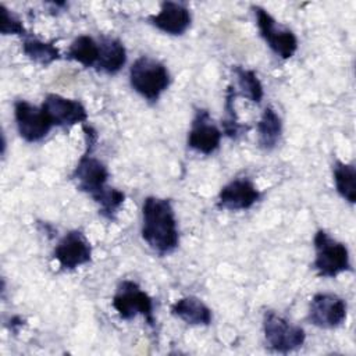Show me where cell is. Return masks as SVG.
Returning <instances> with one entry per match:
<instances>
[{"mask_svg":"<svg viewBox=\"0 0 356 356\" xmlns=\"http://www.w3.org/2000/svg\"><path fill=\"white\" fill-rule=\"evenodd\" d=\"M143 241L160 256L172 253L179 243L177 218L168 199L147 196L142 204Z\"/></svg>","mask_w":356,"mask_h":356,"instance_id":"6da1fadb","label":"cell"},{"mask_svg":"<svg viewBox=\"0 0 356 356\" xmlns=\"http://www.w3.org/2000/svg\"><path fill=\"white\" fill-rule=\"evenodd\" d=\"M82 129L85 136V152L74 168L71 179L76 182L79 191L88 193L97 204H100L113 189L111 186H107L108 170L99 159L92 156V150L97 140V132L88 124H83Z\"/></svg>","mask_w":356,"mask_h":356,"instance_id":"7a4b0ae2","label":"cell"},{"mask_svg":"<svg viewBox=\"0 0 356 356\" xmlns=\"http://www.w3.org/2000/svg\"><path fill=\"white\" fill-rule=\"evenodd\" d=\"M170 82L171 76L167 67L149 56L136 58L129 68L132 89L149 102H156L170 86Z\"/></svg>","mask_w":356,"mask_h":356,"instance_id":"3957f363","label":"cell"},{"mask_svg":"<svg viewBox=\"0 0 356 356\" xmlns=\"http://www.w3.org/2000/svg\"><path fill=\"white\" fill-rule=\"evenodd\" d=\"M316 257L313 268L321 277H337L338 274L350 270L348 248L331 238L324 229H318L313 239Z\"/></svg>","mask_w":356,"mask_h":356,"instance_id":"277c9868","label":"cell"},{"mask_svg":"<svg viewBox=\"0 0 356 356\" xmlns=\"http://www.w3.org/2000/svg\"><path fill=\"white\" fill-rule=\"evenodd\" d=\"M263 334L267 346L280 353L300 348L306 339L302 327L289 323L274 310H267L263 316Z\"/></svg>","mask_w":356,"mask_h":356,"instance_id":"5b68a950","label":"cell"},{"mask_svg":"<svg viewBox=\"0 0 356 356\" xmlns=\"http://www.w3.org/2000/svg\"><path fill=\"white\" fill-rule=\"evenodd\" d=\"M114 310L122 320H131L136 316H143L149 325L154 324L153 300L134 281H122L111 300Z\"/></svg>","mask_w":356,"mask_h":356,"instance_id":"8992f818","label":"cell"},{"mask_svg":"<svg viewBox=\"0 0 356 356\" xmlns=\"http://www.w3.org/2000/svg\"><path fill=\"white\" fill-rule=\"evenodd\" d=\"M257 26L261 38L266 40L268 47L281 58H289L298 49V39L295 33L281 25L261 7L253 6Z\"/></svg>","mask_w":356,"mask_h":356,"instance_id":"52a82bcc","label":"cell"},{"mask_svg":"<svg viewBox=\"0 0 356 356\" xmlns=\"http://www.w3.org/2000/svg\"><path fill=\"white\" fill-rule=\"evenodd\" d=\"M15 124L19 136L26 142H39L47 136L54 127L46 111L26 100H17L14 104Z\"/></svg>","mask_w":356,"mask_h":356,"instance_id":"ba28073f","label":"cell"},{"mask_svg":"<svg viewBox=\"0 0 356 356\" xmlns=\"http://www.w3.org/2000/svg\"><path fill=\"white\" fill-rule=\"evenodd\" d=\"M307 320L318 328H337L346 320V303L335 293H316L309 306Z\"/></svg>","mask_w":356,"mask_h":356,"instance_id":"9c48e42d","label":"cell"},{"mask_svg":"<svg viewBox=\"0 0 356 356\" xmlns=\"http://www.w3.org/2000/svg\"><path fill=\"white\" fill-rule=\"evenodd\" d=\"M53 257L64 270H74L92 260V246L82 231L67 232L56 245Z\"/></svg>","mask_w":356,"mask_h":356,"instance_id":"30bf717a","label":"cell"},{"mask_svg":"<svg viewBox=\"0 0 356 356\" xmlns=\"http://www.w3.org/2000/svg\"><path fill=\"white\" fill-rule=\"evenodd\" d=\"M42 108L56 127H72L75 124H83L88 120L86 108L79 100L57 93L46 95Z\"/></svg>","mask_w":356,"mask_h":356,"instance_id":"8fae6325","label":"cell"},{"mask_svg":"<svg viewBox=\"0 0 356 356\" xmlns=\"http://www.w3.org/2000/svg\"><path fill=\"white\" fill-rule=\"evenodd\" d=\"M221 136L222 132L213 124L209 111L199 108L188 134V146L199 153L211 154L218 149Z\"/></svg>","mask_w":356,"mask_h":356,"instance_id":"7c38bea8","label":"cell"},{"mask_svg":"<svg viewBox=\"0 0 356 356\" xmlns=\"http://www.w3.org/2000/svg\"><path fill=\"white\" fill-rule=\"evenodd\" d=\"M260 199L254 184L246 178H236L224 185L218 193V207L225 210H246Z\"/></svg>","mask_w":356,"mask_h":356,"instance_id":"4fadbf2b","label":"cell"},{"mask_svg":"<svg viewBox=\"0 0 356 356\" xmlns=\"http://www.w3.org/2000/svg\"><path fill=\"white\" fill-rule=\"evenodd\" d=\"M147 19L161 32L179 36L184 35L191 26L192 17L184 4L175 1H163L160 11L150 15Z\"/></svg>","mask_w":356,"mask_h":356,"instance_id":"5bb4252c","label":"cell"},{"mask_svg":"<svg viewBox=\"0 0 356 356\" xmlns=\"http://www.w3.org/2000/svg\"><path fill=\"white\" fill-rule=\"evenodd\" d=\"M127 63V50L124 44L111 36H100L99 60L96 70L108 75L117 74Z\"/></svg>","mask_w":356,"mask_h":356,"instance_id":"9a60e30c","label":"cell"},{"mask_svg":"<svg viewBox=\"0 0 356 356\" xmlns=\"http://www.w3.org/2000/svg\"><path fill=\"white\" fill-rule=\"evenodd\" d=\"M171 313L189 325H209L213 320L211 310L196 296H184L171 306Z\"/></svg>","mask_w":356,"mask_h":356,"instance_id":"2e32d148","label":"cell"},{"mask_svg":"<svg viewBox=\"0 0 356 356\" xmlns=\"http://www.w3.org/2000/svg\"><path fill=\"white\" fill-rule=\"evenodd\" d=\"M282 134V122L277 111L267 106L257 122V142L264 150H273L280 142Z\"/></svg>","mask_w":356,"mask_h":356,"instance_id":"e0dca14e","label":"cell"},{"mask_svg":"<svg viewBox=\"0 0 356 356\" xmlns=\"http://www.w3.org/2000/svg\"><path fill=\"white\" fill-rule=\"evenodd\" d=\"M65 57L82 64L83 67H96L99 60V42L92 36L81 35L72 40L65 51Z\"/></svg>","mask_w":356,"mask_h":356,"instance_id":"ac0fdd59","label":"cell"},{"mask_svg":"<svg viewBox=\"0 0 356 356\" xmlns=\"http://www.w3.org/2000/svg\"><path fill=\"white\" fill-rule=\"evenodd\" d=\"M22 51L29 60L43 67L50 65L60 58V51L53 44V42H44L28 35L22 42Z\"/></svg>","mask_w":356,"mask_h":356,"instance_id":"d6986e66","label":"cell"},{"mask_svg":"<svg viewBox=\"0 0 356 356\" xmlns=\"http://www.w3.org/2000/svg\"><path fill=\"white\" fill-rule=\"evenodd\" d=\"M332 177L335 189L341 197L348 200L350 204L356 200V168L353 164L335 161L332 165Z\"/></svg>","mask_w":356,"mask_h":356,"instance_id":"ffe728a7","label":"cell"},{"mask_svg":"<svg viewBox=\"0 0 356 356\" xmlns=\"http://www.w3.org/2000/svg\"><path fill=\"white\" fill-rule=\"evenodd\" d=\"M232 71L236 76L239 95L249 99L253 103H260L264 92H263V85L257 78L256 72L252 70H246L241 65L232 67Z\"/></svg>","mask_w":356,"mask_h":356,"instance_id":"44dd1931","label":"cell"},{"mask_svg":"<svg viewBox=\"0 0 356 356\" xmlns=\"http://www.w3.org/2000/svg\"><path fill=\"white\" fill-rule=\"evenodd\" d=\"M235 97H236V90L232 86H228L227 95H225V106H224L225 118L221 121V127H222V134L232 139H236L239 135H242L249 129V125H245L238 120V115L235 111Z\"/></svg>","mask_w":356,"mask_h":356,"instance_id":"7402d4cb","label":"cell"},{"mask_svg":"<svg viewBox=\"0 0 356 356\" xmlns=\"http://www.w3.org/2000/svg\"><path fill=\"white\" fill-rule=\"evenodd\" d=\"M0 11H1L0 31H1L3 35H21V36L28 35L22 22L19 21V18L14 13H11L3 4L0 6Z\"/></svg>","mask_w":356,"mask_h":356,"instance_id":"603a6c76","label":"cell"}]
</instances>
